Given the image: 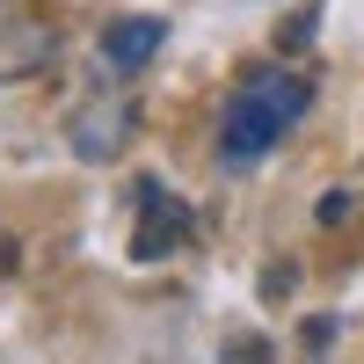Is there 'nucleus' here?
<instances>
[{
	"instance_id": "nucleus-1",
	"label": "nucleus",
	"mask_w": 364,
	"mask_h": 364,
	"mask_svg": "<svg viewBox=\"0 0 364 364\" xmlns=\"http://www.w3.org/2000/svg\"><path fill=\"white\" fill-rule=\"evenodd\" d=\"M314 102V87L299 80V73H255L240 95L226 102V124H219V161L226 168H255L269 146H277L299 117H306Z\"/></svg>"
},
{
	"instance_id": "nucleus-2",
	"label": "nucleus",
	"mask_w": 364,
	"mask_h": 364,
	"mask_svg": "<svg viewBox=\"0 0 364 364\" xmlns=\"http://www.w3.org/2000/svg\"><path fill=\"white\" fill-rule=\"evenodd\" d=\"M139 204H146V219H139V233H132V255H139V262H161L168 248H182V233H190V204L168 197L154 175L139 182Z\"/></svg>"
},
{
	"instance_id": "nucleus-3",
	"label": "nucleus",
	"mask_w": 364,
	"mask_h": 364,
	"mask_svg": "<svg viewBox=\"0 0 364 364\" xmlns=\"http://www.w3.org/2000/svg\"><path fill=\"white\" fill-rule=\"evenodd\" d=\"M161 37H168L161 15H124V22H109V29H102V66H109V73H139L146 58L161 51Z\"/></svg>"
},
{
	"instance_id": "nucleus-4",
	"label": "nucleus",
	"mask_w": 364,
	"mask_h": 364,
	"mask_svg": "<svg viewBox=\"0 0 364 364\" xmlns=\"http://www.w3.org/2000/svg\"><path fill=\"white\" fill-rule=\"evenodd\" d=\"M328 350H336V314L299 321V364H328Z\"/></svg>"
},
{
	"instance_id": "nucleus-5",
	"label": "nucleus",
	"mask_w": 364,
	"mask_h": 364,
	"mask_svg": "<svg viewBox=\"0 0 364 364\" xmlns=\"http://www.w3.org/2000/svg\"><path fill=\"white\" fill-rule=\"evenodd\" d=\"M219 364H277V350H269V336H226V350H219Z\"/></svg>"
},
{
	"instance_id": "nucleus-6",
	"label": "nucleus",
	"mask_w": 364,
	"mask_h": 364,
	"mask_svg": "<svg viewBox=\"0 0 364 364\" xmlns=\"http://www.w3.org/2000/svg\"><path fill=\"white\" fill-rule=\"evenodd\" d=\"M350 211H357V197H350V190H328V197H321V211H314V226H328V233H336Z\"/></svg>"
},
{
	"instance_id": "nucleus-7",
	"label": "nucleus",
	"mask_w": 364,
	"mask_h": 364,
	"mask_svg": "<svg viewBox=\"0 0 364 364\" xmlns=\"http://www.w3.org/2000/svg\"><path fill=\"white\" fill-rule=\"evenodd\" d=\"M291 284H299L291 262H269V269H262V299H291Z\"/></svg>"
},
{
	"instance_id": "nucleus-8",
	"label": "nucleus",
	"mask_w": 364,
	"mask_h": 364,
	"mask_svg": "<svg viewBox=\"0 0 364 364\" xmlns=\"http://www.w3.org/2000/svg\"><path fill=\"white\" fill-rule=\"evenodd\" d=\"M306 29H314V15H299V22H284V29H277V44H284V51H299V44H306Z\"/></svg>"
}]
</instances>
